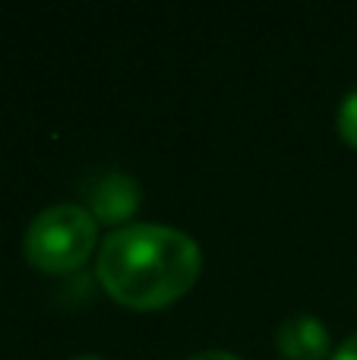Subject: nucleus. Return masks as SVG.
Here are the masks:
<instances>
[{
  "instance_id": "f257e3e1",
  "label": "nucleus",
  "mask_w": 357,
  "mask_h": 360,
  "mask_svg": "<svg viewBox=\"0 0 357 360\" xmlns=\"http://www.w3.org/2000/svg\"><path fill=\"white\" fill-rule=\"evenodd\" d=\"M202 272V250L181 228L136 221L101 240L95 275L101 288L130 310H162L181 300Z\"/></svg>"
},
{
  "instance_id": "f03ea898",
  "label": "nucleus",
  "mask_w": 357,
  "mask_h": 360,
  "mask_svg": "<svg viewBox=\"0 0 357 360\" xmlns=\"http://www.w3.org/2000/svg\"><path fill=\"white\" fill-rule=\"evenodd\" d=\"M98 247V221L86 205L57 202L29 221L22 253L29 266L48 275H70L89 262Z\"/></svg>"
},
{
  "instance_id": "7ed1b4c3",
  "label": "nucleus",
  "mask_w": 357,
  "mask_h": 360,
  "mask_svg": "<svg viewBox=\"0 0 357 360\" xmlns=\"http://www.w3.org/2000/svg\"><path fill=\"white\" fill-rule=\"evenodd\" d=\"M139 184L130 174H120V171H111V174H101L89 190V212H92L95 221L105 224H120L139 209Z\"/></svg>"
},
{
  "instance_id": "20e7f679",
  "label": "nucleus",
  "mask_w": 357,
  "mask_h": 360,
  "mask_svg": "<svg viewBox=\"0 0 357 360\" xmlns=\"http://www.w3.org/2000/svg\"><path fill=\"white\" fill-rule=\"evenodd\" d=\"M275 348L285 360H326L332 342H329V329L323 326V319L301 313L278 326Z\"/></svg>"
},
{
  "instance_id": "39448f33",
  "label": "nucleus",
  "mask_w": 357,
  "mask_h": 360,
  "mask_svg": "<svg viewBox=\"0 0 357 360\" xmlns=\"http://www.w3.org/2000/svg\"><path fill=\"white\" fill-rule=\"evenodd\" d=\"M339 133L348 146L357 149V89L348 92L342 98V108H339Z\"/></svg>"
},
{
  "instance_id": "423d86ee",
  "label": "nucleus",
  "mask_w": 357,
  "mask_h": 360,
  "mask_svg": "<svg viewBox=\"0 0 357 360\" xmlns=\"http://www.w3.org/2000/svg\"><path fill=\"white\" fill-rule=\"evenodd\" d=\"M332 360H357V332L339 345V351L332 354Z\"/></svg>"
},
{
  "instance_id": "0eeeda50",
  "label": "nucleus",
  "mask_w": 357,
  "mask_h": 360,
  "mask_svg": "<svg viewBox=\"0 0 357 360\" xmlns=\"http://www.w3.org/2000/svg\"><path fill=\"white\" fill-rule=\"evenodd\" d=\"M187 360H240V357H238V354H231V351L209 348V351H200V354H190Z\"/></svg>"
},
{
  "instance_id": "6e6552de",
  "label": "nucleus",
  "mask_w": 357,
  "mask_h": 360,
  "mask_svg": "<svg viewBox=\"0 0 357 360\" xmlns=\"http://www.w3.org/2000/svg\"><path fill=\"white\" fill-rule=\"evenodd\" d=\"M73 360H101V357H95V354H79V357H73Z\"/></svg>"
}]
</instances>
